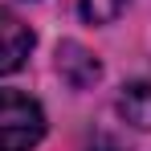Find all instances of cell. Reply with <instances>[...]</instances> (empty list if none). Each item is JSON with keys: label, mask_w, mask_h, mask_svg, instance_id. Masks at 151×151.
<instances>
[{"label": "cell", "mask_w": 151, "mask_h": 151, "mask_svg": "<svg viewBox=\"0 0 151 151\" xmlns=\"http://www.w3.org/2000/svg\"><path fill=\"white\" fill-rule=\"evenodd\" d=\"M123 8H127V0H82V17L90 25H114L123 17Z\"/></svg>", "instance_id": "obj_5"}, {"label": "cell", "mask_w": 151, "mask_h": 151, "mask_svg": "<svg viewBox=\"0 0 151 151\" xmlns=\"http://www.w3.org/2000/svg\"><path fill=\"white\" fill-rule=\"evenodd\" d=\"M45 135V110L29 94L0 90V151H33Z\"/></svg>", "instance_id": "obj_1"}, {"label": "cell", "mask_w": 151, "mask_h": 151, "mask_svg": "<svg viewBox=\"0 0 151 151\" xmlns=\"http://www.w3.org/2000/svg\"><path fill=\"white\" fill-rule=\"evenodd\" d=\"M33 45H37L33 29H29L12 8H0V78H4V74H17V70L29 61Z\"/></svg>", "instance_id": "obj_2"}, {"label": "cell", "mask_w": 151, "mask_h": 151, "mask_svg": "<svg viewBox=\"0 0 151 151\" xmlns=\"http://www.w3.org/2000/svg\"><path fill=\"white\" fill-rule=\"evenodd\" d=\"M90 151H123L110 135H94V143H90Z\"/></svg>", "instance_id": "obj_6"}, {"label": "cell", "mask_w": 151, "mask_h": 151, "mask_svg": "<svg viewBox=\"0 0 151 151\" xmlns=\"http://www.w3.org/2000/svg\"><path fill=\"white\" fill-rule=\"evenodd\" d=\"M119 114L139 131H151V82H135L119 94Z\"/></svg>", "instance_id": "obj_4"}, {"label": "cell", "mask_w": 151, "mask_h": 151, "mask_svg": "<svg viewBox=\"0 0 151 151\" xmlns=\"http://www.w3.org/2000/svg\"><path fill=\"white\" fill-rule=\"evenodd\" d=\"M57 74L65 78L74 90H90V86L102 78V61L86 49V45L61 41V45H57Z\"/></svg>", "instance_id": "obj_3"}]
</instances>
